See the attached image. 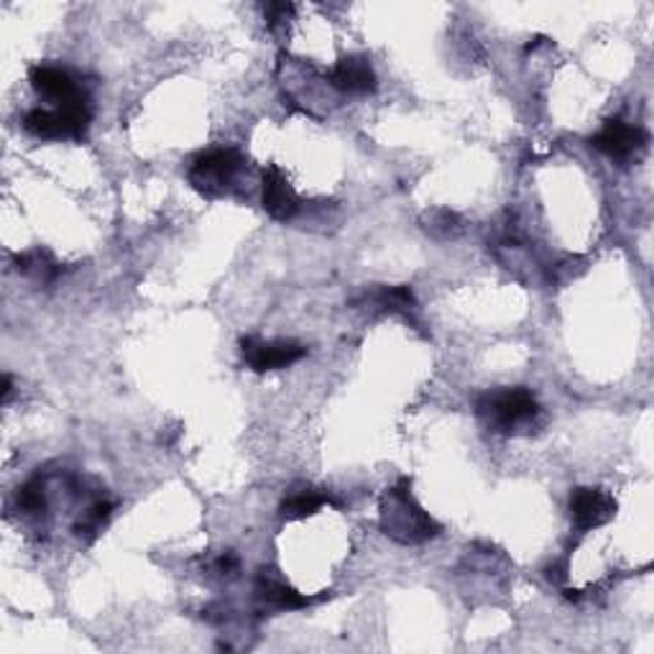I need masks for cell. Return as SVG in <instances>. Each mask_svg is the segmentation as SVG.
Masks as SVG:
<instances>
[{
    "mask_svg": "<svg viewBox=\"0 0 654 654\" xmlns=\"http://www.w3.org/2000/svg\"><path fill=\"white\" fill-rule=\"evenodd\" d=\"M381 532L399 545H420L443 532L430 511H424L412 496V480L401 478L381 499Z\"/></svg>",
    "mask_w": 654,
    "mask_h": 654,
    "instance_id": "6da1fadb",
    "label": "cell"
},
{
    "mask_svg": "<svg viewBox=\"0 0 654 654\" xmlns=\"http://www.w3.org/2000/svg\"><path fill=\"white\" fill-rule=\"evenodd\" d=\"M476 412L499 435H530L537 428L542 407L524 386H503L478 397Z\"/></svg>",
    "mask_w": 654,
    "mask_h": 654,
    "instance_id": "7a4b0ae2",
    "label": "cell"
},
{
    "mask_svg": "<svg viewBox=\"0 0 654 654\" xmlns=\"http://www.w3.org/2000/svg\"><path fill=\"white\" fill-rule=\"evenodd\" d=\"M92 108L88 95L82 98L62 102L57 108H34L23 115V129L31 136L42 141H62V138H82L90 131Z\"/></svg>",
    "mask_w": 654,
    "mask_h": 654,
    "instance_id": "3957f363",
    "label": "cell"
},
{
    "mask_svg": "<svg viewBox=\"0 0 654 654\" xmlns=\"http://www.w3.org/2000/svg\"><path fill=\"white\" fill-rule=\"evenodd\" d=\"M243 167H246V156L241 152H235V148H212V152L200 154L189 164L187 179L202 197L215 200V197L228 192V187L235 182Z\"/></svg>",
    "mask_w": 654,
    "mask_h": 654,
    "instance_id": "277c9868",
    "label": "cell"
},
{
    "mask_svg": "<svg viewBox=\"0 0 654 654\" xmlns=\"http://www.w3.org/2000/svg\"><path fill=\"white\" fill-rule=\"evenodd\" d=\"M650 133L636 123H627L621 118H609L601 125V131L590 136V146L598 148V152L609 156L621 167L640 159V156L647 152Z\"/></svg>",
    "mask_w": 654,
    "mask_h": 654,
    "instance_id": "5b68a950",
    "label": "cell"
},
{
    "mask_svg": "<svg viewBox=\"0 0 654 654\" xmlns=\"http://www.w3.org/2000/svg\"><path fill=\"white\" fill-rule=\"evenodd\" d=\"M254 598H256L258 611H262V613H266V611L281 613V611L307 609V606L320 603L322 598H330V594H322V596L299 594V590L291 588L289 583L284 580L277 570H271V567H264V570H258V575H256Z\"/></svg>",
    "mask_w": 654,
    "mask_h": 654,
    "instance_id": "8992f818",
    "label": "cell"
},
{
    "mask_svg": "<svg viewBox=\"0 0 654 654\" xmlns=\"http://www.w3.org/2000/svg\"><path fill=\"white\" fill-rule=\"evenodd\" d=\"M241 356L256 374L279 372L307 356V348L297 341H262V337H241Z\"/></svg>",
    "mask_w": 654,
    "mask_h": 654,
    "instance_id": "52a82bcc",
    "label": "cell"
},
{
    "mask_svg": "<svg viewBox=\"0 0 654 654\" xmlns=\"http://www.w3.org/2000/svg\"><path fill=\"white\" fill-rule=\"evenodd\" d=\"M617 499L603 488L580 486L570 494V519L580 534L609 524L617 517Z\"/></svg>",
    "mask_w": 654,
    "mask_h": 654,
    "instance_id": "ba28073f",
    "label": "cell"
},
{
    "mask_svg": "<svg viewBox=\"0 0 654 654\" xmlns=\"http://www.w3.org/2000/svg\"><path fill=\"white\" fill-rule=\"evenodd\" d=\"M262 200H264V210L269 212L274 220H279V223H287V220L295 218L299 208H302L295 187H291L289 179L281 175L277 164H269V167L264 169Z\"/></svg>",
    "mask_w": 654,
    "mask_h": 654,
    "instance_id": "9c48e42d",
    "label": "cell"
},
{
    "mask_svg": "<svg viewBox=\"0 0 654 654\" xmlns=\"http://www.w3.org/2000/svg\"><path fill=\"white\" fill-rule=\"evenodd\" d=\"M328 82L345 95L376 92L378 85L372 62L361 57V54H351V57L337 59V65L328 73Z\"/></svg>",
    "mask_w": 654,
    "mask_h": 654,
    "instance_id": "30bf717a",
    "label": "cell"
},
{
    "mask_svg": "<svg viewBox=\"0 0 654 654\" xmlns=\"http://www.w3.org/2000/svg\"><path fill=\"white\" fill-rule=\"evenodd\" d=\"M29 82L31 88H34L38 95H44V98H49L54 102H69V100H77L82 98V90L80 85H77L75 75L69 73L65 67H57V65H36L29 69Z\"/></svg>",
    "mask_w": 654,
    "mask_h": 654,
    "instance_id": "8fae6325",
    "label": "cell"
},
{
    "mask_svg": "<svg viewBox=\"0 0 654 654\" xmlns=\"http://www.w3.org/2000/svg\"><path fill=\"white\" fill-rule=\"evenodd\" d=\"M13 264H15V271L23 274V277L34 279L36 284H44V287H49V284L57 281V277L62 274V266L57 264V258H54L46 248H34V251H23V254H15Z\"/></svg>",
    "mask_w": 654,
    "mask_h": 654,
    "instance_id": "7c38bea8",
    "label": "cell"
},
{
    "mask_svg": "<svg viewBox=\"0 0 654 654\" xmlns=\"http://www.w3.org/2000/svg\"><path fill=\"white\" fill-rule=\"evenodd\" d=\"M358 302L372 304L374 310H381L389 314H409V312H414V307H417L414 291L409 289L407 284H399V287H378L361 297Z\"/></svg>",
    "mask_w": 654,
    "mask_h": 654,
    "instance_id": "4fadbf2b",
    "label": "cell"
},
{
    "mask_svg": "<svg viewBox=\"0 0 654 654\" xmlns=\"http://www.w3.org/2000/svg\"><path fill=\"white\" fill-rule=\"evenodd\" d=\"M322 507H341V501L333 499L328 491H314V488H302V491L287 496L281 501V517L284 519H307L318 514Z\"/></svg>",
    "mask_w": 654,
    "mask_h": 654,
    "instance_id": "5bb4252c",
    "label": "cell"
},
{
    "mask_svg": "<svg viewBox=\"0 0 654 654\" xmlns=\"http://www.w3.org/2000/svg\"><path fill=\"white\" fill-rule=\"evenodd\" d=\"M110 517H113V503L108 499H95L90 507L82 511V517L77 519L75 534L82 542H92L102 532V526L110 522Z\"/></svg>",
    "mask_w": 654,
    "mask_h": 654,
    "instance_id": "9a60e30c",
    "label": "cell"
},
{
    "mask_svg": "<svg viewBox=\"0 0 654 654\" xmlns=\"http://www.w3.org/2000/svg\"><path fill=\"white\" fill-rule=\"evenodd\" d=\"M15 507L26 517H44L46 514V486L42 478H31L19 486L15 491Z\"/></svg>",
    "mask_w": 654,
    "mask_h": 654,
    "instance_id": "2e32d148",
    "label": "cell"
},
{
    "mask_svg": "<svg viewBox=\"0 0 654 654\" xmlns=\"http://www.w3.org/2000/svg\"><path fill=\"white\" fill-rule=\"evenodd\" d=\"M440 218L443 220H435L432 215H428V225H424V231L435 235V239H453L455 231H458V215L451 210H440Z\"/></svg>",
    "mask_w": 654,
    "mask_h": 654,
    "instance_id": "e0dca14e",
    "label": "cell"
},
{
    "mask_svg": "<svg viewBox=\"0 0 654 654\" xmlns=\"http://www.w3.org/2000/svg\"><path fill=\"white\" fill-rule=\"evenodd\" d=\"M291 13H295V5L291 3H266L264 5V15H266V21H269L271 29L281 26V23L287 21Z\"/></svg>",
    "mask_w": 654,
    "mask_h": 654,
    "instance_id": "ac0fdd59",
    "label": "cell"
},
{
    "mask_svg": "<svg viewBox=\"0 0 654 654\" xmlns=\"http://www.w3.org/2000/svg\"><path fill=\"white\" fill-rule=\"evenodd\" d=\"M239 567H241V563H239V555L235 553H223L215 563H212V570H215L218 575H223V578H233V575L239 573Z\"/></svg>",
    "mask_w": 654,
    "mask_h": 654,
    "instance_id": "d6986e66",
    "label": "cell"
},
{
    "mask_svg": "<svg viewBox=\"0 0 654 654\" xmlns=\"http://www.w3.org/2000/svg\"><path fill=\"white\" fill-rule=\"evenodd\" d=\"M545 575L553 583H565L567 580V557H565V561H555L553 565L547 567Z\"/></svg>",
    "mask_w": 654,
    "mask_h": 654,
    "instance_id": "ffe728a7",
    "label": "cell"
},
{
    "mask_svg": "<svg viewBox=\"0 0 654 654\" xmlns=\"http://www.w3.org/2000/svg\"><path fill=\"white\" fill-rule=\"evenodd\" d=\"M11 393H13V378L11 374H3V384H0V399H3V404L11 401Z\"/></svg>",
    "mask_w": 654,
    "mask_h": 654,
    "instance_id": "44dd1931",
    "label": "cell"
}]
</instances>
